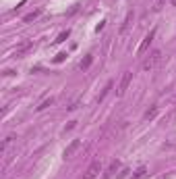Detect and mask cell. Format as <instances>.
<instances>
[{"label":"cell","mask_w":176,"mask_h":179,"mask_svg":"<svg viewBox=\"0 0 176 179\" xmlns=\"http://www.w3.org/2000/svg\"><path fill=\"white\" fill-rule=\"evenodd\" d=\"M156 34H157V29H151V31H149V34L145 35V38H143V42L139 44V48H137V54H139V56L147 52V48L151 46V42H153V38H156Z\"/></svg>","instance_id":"cell-1"},{"label":"cell","mask_w":176,"mask_h":179,"mask_svg":"<svg viewBox=\"0 0 176 179\" xmlns=\"http://www.w3.org/2000/svg\"><path fill=\"white\" fill-rule=\"evenodd\" d=\"M100 173H102V163H100V160H93V163L87 167V171H85L83 179H95Z\"/></svg>","instance_id":"cell-2"},{"label":"cell","mask_w":176,"mask_h":179,"mask_svg":"<svg viewBox=\"0 0 176 179\" xmlns=\"http://www.w3.org/2000/svg\"><path fill=\"white\" fill-rule=\"evenodd\" d=\"M131 79H133V73H131V71H124L122 77H120V83H118V96H124V92H127L129 85H131Z\"/></svg>","instance_id":"cell-3"},{"label":"cell","mask_w":176,"mask_h":179,"mask_svg":"<svg viewBox=\"0 0 176 179\" xmlns=\"http://www.w3.org/2000/svg\"><path fill=\"white\" fill-rule=\"evenodd\" d=\"M160 58H162V52H160V50H153V52L149 54V58L143 62V71H151V69L157 65V61H160Z\"/></svg>","instance_id":"cell-4"},{"label":"cell","mask_w":176,"mask_h":179,"mask_svg":"<svg viewBox=\"0 0 176 179\" xmlns=\"http://www.w3.org/2000/svg\"><path fill=\"white\" fill-rule=\"evenodd\" d=\"M79 148H81V140H73V142L64 148V158H73L75 152L79 150Z\"/></svg>","instance_id":"cell-5"},{"label":"cell","mask_w":176,"mask_h":179,"mask_svg":"<svg viewBox=\"0 0 176 179\" xmlns=\"http://www.w3.org/2000/svg\"><path fill=\"white\" fill-rule=\"evenodd\" d=\"M31 48H33V42H31V40H25V42H21L19 46L15 48V56H23L25 52H29Z\"/></svg>","instance_id":"cell-6"},{"label":"cell","mask_w":176,"mask_h":179,"mask_svg":"<svg viewBox=\"0 0 176 179\" xmlns=\"http://www.w3.org/2000/svg\"><path fill=\"white\" fill-rule=\"evenodd\" d=\"M91 62H93V54H87V56H85V58H83L81 62H79V69H81V71H87Z\"/></svg>","instance_id":"cell-7"},{"label":"cell","mask_w":176,"mask_h":179,"mask_svg":"<svg viewBox=\"0 0 176 179\" xmlns=\"http://www.w3.org/2000/svg\"><path fill=\"white\" fill-rule=\"evenodd\" d=\"M68 35H71V29H64V31H60V34L56 35L54 44H62V42H67V40H68Z\"/></svg>","instance_id":"cell-8"},{"label":"cell","mask_w":176,"mask_h":179,"mask_svg":"<svg viewBox=\"0 0 176 179\" xmlns=\"http://www.w3.org/2000/svg\"><path fill=\"white\" fill-rule=\"evenodd\" d=\"M40 15H41V8H37V11H33V13L25 15V17H23V21H25V23H31V21H35Z\"/></svg>","instance_id":"cell-9"},{"label":"cell","mask_w":176,"mask_h":179,"mask_svg":"<svg viewBox=\"0 0 176 179\" xmlns=\"http://www.w3.org/2000/svg\"><path fill=\"white\" fill-rule=\"evenodd\" d=\"M52 102H54V98H52V96H50V98H46V100H44V102H41L40 106H37V108H35V110H37V112H40V110L48 108V106H52Z\"/></svg>","instance_id":"cell-10"},{"label":"cell","mask_w":176,"mask_h":179,"mask_svg":"<svg viewBox=\"0 0 176 179\" xmlns=\"http://www.w3.org/2000/svg\"><path fill=\"white\" fill-rule=\"evenodd\" d=\"M157 115V106H153V108H149L147 112H145V121H151V119H156Z\"/></svg>","instance_id":"cell-11"},{"label":"cell","mask_w":176,"mask_h":179,"mask_svg":"<svg viewBox=\"0 0 176 179\" xmlns=\"http://www.w3.org/2000/svg\"><path fill=\"white\" fill-rule=\"evenodd\" d=\"M110 90H112V81H108V83H106V88H104V92L100 94V96H97V102H102V100L106 98V94H108Z\"/></svg>","instance_id":"cell-12"},{"label":"cell","mask_w":176,"mask_h":179,"mask_svg":"<svg viewBox=\"0 0 176 179\" xmlns=\"http://www.w3.org/2000/svg\"><path fill=\"white\" fill-rule=\"evenodd\" d=\"M131 19H133V11H129V13H127V19H124V23H122V27H120V31H124V29L129 27V23H131Z\"/></svg>","instance_id":"cell-13"},{"label":"cell","mask_w":176,"mask_h":179,"mask_svg":"<svg viewBox=\"0 0 176 179\" xmlns=\"http://www.w3.org/2000/svg\"><path fill=\"white\" fill-rule=\"evenodd\" d=\"M118 167H120V163H118V160H112V165H110V169H108V175L116 173V171H118Z\"/></svg>","instance_id":"cell-14"},{"label":"cell","mask_w":176,"mask_h":179,"mask_svg":"<svg viewBox=\"0 0 176 179\" xmlns=\"http://www.w3.org/2000/svg\"><path fill=\"white\" fill-rule=\"evenodd\" d=\"M13 140H15V135H8V138L2 142V152H6V148L11 146V142H13Z\"/></svg>","instance_id":"cell-15"},{"label":"cell","mask_w":176,"mask_h":179,"mask_svg":"<svg viewBox=\"0 0 176 179\" xmlns=\"http://www.w3.org/2000/svg\"><path fill=\"white\" fill-rule=\"evenodd\" d=\"M64 58H67V52H60V54H58V56L54 58V62H62Z\"/></svg>","instance_id":"cell-16"},{"label":"cell","mask_w":176,"mask_h":179,"mask_svg":"<svg viewBox=\"0 0 176 179\" xmlns=\"http://www.w3.org/2000/svg\"><path fill=\"white\" fill-rule=\"evenodd\" d=\"M143 175H145V167H141V169H139V171L135 173V179H139V177H143Z\"/></svg>","instance_id":"cell-17"},{"label":"cell","mask_w":176,"mask_h":179,"mask_svg":"<svg viewBox=\"0 0 176 179\" xmlns=\"http://www.w3.org/2000/svg\"><path fill=\"white\" fill-rule=\"evenodd\" d=\"M75 125H77V121H71V123H68V125H67V127H64V131H68V129H73Z\"/></svg>","instance_id":"cell-18"},{"label":"cell","mask_w":176,"mask_h":179,"mask_svg":"<svg viewBox=\"0 0 176 179\" xmlns=\"http://www.w3.org/2000/svg\"><path fill=\"white\" fill-rule=\"evenodd\" d=\"M170 4H172V7H176V0H168Z\"/></svg>","instance_id":"cell-19"}]
</instances>
